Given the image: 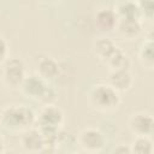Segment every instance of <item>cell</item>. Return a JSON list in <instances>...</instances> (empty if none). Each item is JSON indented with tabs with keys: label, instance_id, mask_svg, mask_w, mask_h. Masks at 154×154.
I'll use <instances>...</instances> for the list:
<instances>
[{
	"label": "cell",
	"instance_id": "9a60e30c",
	"mask_svg": "<svg viewBox=\"0 0 154 154\" xmlns=\"http://www.w3.org/2000/svg\"><path fill=\"white\" fill-rule=\"evenodd\" d=\"M153 40L148 38L147 41L143 42V45L140 48L138 52V59L140 63L142 64V66H144L146 69L152 70L154 66V52H153Z\"/></svg>",
	"mask_w": 154,
	"mask_h": 154
},
{
	"label": "cell",
	"instance_id": "44dd1931",
	"mask_svg": "<svg viewBox=\"0 0 154 154\" xmlns=\"http://www.w3.org/2000/svg\"><path fill=\"white\" fill-rule=\"evenodd\" d=\"M2 153H4V140L0 135V154H2Z\"/></svg>",
	"mask_w": 154,
	"mask_h": 154
},
{
	"label": "cell",
	"instance_id": "7a4b0ae2",
	"mask_svg": "<svg viewBox=\"0 0 154 154\" xmlns=\"http://www.w3.org/2000/svg\"><path fill=\"white\" fill-rule=\"evenodd\" d=\"M88 101L90 106L97 111H113L120 103V93H118L108 83H100L91 88L88 95Z\"/></svg>",
	"mask_w": 154,
	"mask_h": 154
},
{
	"label": "cell",
	"instance_id": "7402d4cb",
	"mask_svg": "<svg viewBox=\"0 0 154 154\" xmlns=\"http://www.w3.org/2000/svg\"><path fill=\"white\" fill-rule=\"evenodd\" d=\"M34 154H49V152L46 150V149H43V150H40V152H37V153H34Z\"/></svg>",
	"mask_w": 154,
	"mask_h": 154
},
{
	"label": "cell",
	"instance_id": "2e32d148",
	"mask_svg": "<svg viewBox=\"0 0 154 154\" xmlns=\"http://www.w3.org/2000/svg\"><path fill=\"white\" fill-rule=\"evenodd\" d=\"M119 18H126V17H135L140 18V10L136 1H120L116 4V7L113 8Z\"/></svg>",
	"mask_w": 154,
	"mask_h": 154
},
{
	"label": "cell",
	"instance_id": "ac0fdd59",
	"mask_svg": "<svg viewBox=\"0 0 154 154\" xmlns=\"http://www.w3.org/2000/svg\"><path fill=\"white\" fill-rule=\"evenodd\" d=\"M138 10H140V17H146V18H152L153 17V10H154V4L150 1H140L137 2Z\"/></svg>",
	"mask_w": 154,
	"mask_h": 154
},
{
	"label": "cell",
	"instance_id": "30bf717a",
	"mask_svg": "<svg viewBox=\"0 0 154 154\" xmlns=\"http://www.w3.org/2000/svg\"><path fill=\"white\" fill-rule=\"evenodd\" d=\"M119 17L112 7H102L95 13V25L101 32H111L116 29Z\"/></svg>",
	"mask_w": 154,
	"mask_h": 154
},
{
	"label": "cell",
	"instance_id": "d6986e66",
	"mask_svg": "<svg viewBox=\"0 0 154 154\" xmlns=\"http://www.w3.org/2000/svg\"><path fill=\"white\" fill-rule=\"evenodd\" d=\"M7 53H8V45L5 41V38L0 36V63H4L7 59Z\"/></svg>",
	"mask_w": 154,
	"mask_h": 154
},
{
	"label": "cell",
	"instance_id": "5bb4252c",
	"mask_svg": "<svg viewBox=\"0 0 154 154\" xmlns=\"http://www.w3.org/2000/svg\"><path fill=\"white\" fill-rule=\"evenodd\" d=\"M93 48H94L95 55L100 60L105 61L118 47L116 46V43L111 38H108V37H100V38H97L94 42V47Z\"/></svg>",
	"mask_w": 154,
	"mask_h": 154
},
{
	"label": "cell",
	"instance_id": "3957f363",
	"mask_svg": "<svg viewBox=\"0 0 154 154\" xmlns=\"http://www.w3.org/2000/svg\"><path fill=\"white\" fill-rule=\"evenodd\" d=\"M36 119L40 125L38 130L43 136L55 135L58 134L59 126L64 123V113L58 106L53 103L45 105Z\"/></svg>",
	"mask_w": 154,
	"mask_h": 154
},
{
	"label": "cell",
	"instance_id": "ba28073f",
	"mask_svg": "<svg viewBox=\"0 0 154 154\" xmlns=\"http://www.w3.org/2000/svg\"><path fill=\"white\" fill-rule=\"evenodd\" d=\"M20 144L26 152L34 154L45 149V138L38 129L30 128L24 130L20 135Z\"/></svg>",
	"mask_w": 154,
	"mask_h": 154
},
{
	"label": "cell",
	"instance_id": "4fadbf2b",
	"mask_svg": "<svg viewBox=\"0 0 154 154\" xmlns=\"http://www.w3.org/2000/svg\"><path fill=\"white\" fill-rule=\"evenodd\" d=\"M111 71L116 70H130L131 66V59L130 57L122 51L120 48H117L105 61H103Z\"/></svg>",
	"mask_w": 154,
	"mask_h": 154
},
{
	"label": "cell",
	"instance_id": "8992f818",
	"mask_svg": "<svg viewBox=\"0 0 154 154\" xmlns=\"http://www.w3.org/2000/svg\"><path fill=\"white\" fill-rule=\"evenodd\" d=\"M48 88H49V84L45 79L38 77L37 75H32V76L25 77V79L23 81L22 85L19 87L20 91L26 97L32 99V100H37V101H42L43 100Z\"/></svg>",
	"mask_w": 154,
	"mask_h": 154
},
{
	"label": "cell",
	"instance_id": "603a6c76",
	"mask_svg": "<svg viewBox=\"0 0 154 154\" xmlns=\"http://www.w3.org/2000/svg\"><path fill=\"white\" fill-rule=\"evenodd\" d=\"M2 154H17L16 152H13V150H7V152H4Z\"/></svg>",
	"mask_w": 154,
	"mask_h": 154
},
{
	"label": "cell",
	"instance_id": "9c48e42d",
	"mask_svg": "<svg viewBox=\"0 0 154 154\" xmlns=\"http://www.w3.org/2000/svg\"><path fill=\"white\" fill-rule=\"evenodd\" d=\"M116 29L122 37L126 40H134L142 32V22L140 18L135 17L119 18Z\"/></svg>",
	"mask_w": 154,
	"mask_h": 154
},
{
	"label": "cell",
	"instance_id": "7c38bea8",
	"mask_svg": "<svg viewBox=\"0 0 154 154\" xmlns=\"http://www.w3.org/2000/svg\"><path fill=\"white\" fill-rule=\"evenodd\" d=\"M36 72L38 77L47 82L48 79H53L59 75L60 67L53 57H42L36 64Z\"/></svg>",
	"mask_w": 154,
	"mask_h": 154
},
{
	"label": "cell",
	"instance_id": "277c9868",
	"mask_svg": "<svg viewBox=\"0 0 154 154\" xmlns=\"http://www.w3.org/2000/svg\"><path fill=\"white\" fill-rule=\"evenodd\" d=\"M1 77L4 84L10 89H17L25 79V65L19 58H7L2 63Z\"/></svg>",
	"mask_w": 154,
	"mask_h": 154
},
{
	"label": "cell",
	"instance_id": "cb8c5ba5",
	"mask_svg": "<svg viewBox=\"0 0 154 154\" xmlns=\"http://www.w3.org/2000/svg\"><path fill=\"white\" fill-rule=\"evenodd\" d=\"M81 154H88V153H81Z\"/></svg>",
	"mask_w": 154,
	"mask_h": 154
},
{
	"label": "cell",
	"instance_id": "ffe728a7",
	"mask_svg": "<svg viewBox=\"0 0 154 154\" xmlns=\"http://www.w3.org/2000/svg\"><path fill=\"white\" fill-rule=\"evenodd\" d=\"M112 154H131L130 147H128L125 144H120V146H118L117 148L113 149Z\"/></svg>",
	"mask_w": 154,
	"mask_h": 154
},
{
	"label": "cell",
	"instance_id": "8fae6325",
	"mask_svg": "<svg viewBox=\"0 0 154 154\" xmlns=\"http://www.w3.org/2000/svg\"><path fill=\"white\" fill-rule=\"evenodd\" d=\"M112 88H114L118 93L128 91L134 84V77L130 70H116L109 71L108 82Z\"/></svg>",
	"mask_w": 154,
	"mask_h": 154
},
{
	"label": "cell",
	"instance_id": "6da1fadb",
	"mask_svg": "<svg viewBox=\"0 0 154 154\" xmlns=\"http://www.w3.org/2000/svg\"><path fill=\"white\" fill-rule=\"evenodd\" d=\"M36 122V114L34 111L24 105H10L5 107L0 113L1 125L12 131L30 129V126Z\"/></svg>",
	"mask_w": 154,
	"mask_h": 154
},
{
	"label": "cell",
	"instance_id": "5b68a950",
	"mask_svg": "<svg viewBox=\"0 0 154 154\" xmlns=\"http://www.w3.org/2000/svg\"><path fill=\"white\" fill-rule=\"evenodd\" d=\"M76 142L84 150V153L95 154L105 147L106 140H105L103 134L99 129L85 128L78 134Z\"/></svg>",
	"mask_w": 154,
	"mask_h": 154
},
{
	"label": "cell",
	"instance_id": "e0dca14e",
	"mask_svg": "<svg viewBox=\"0 0 154 154\" xmlns=\"http://www.w3.org/2000/svg\"><path fill=\"white\" fill-rule=\"evenodd\" d=\"M131 154H153V142L150 137L136 136L130 146Z\"/></svg>",
	"mask_w": 154,
	"mask_h": 154
},
{
	"label": "cell",
	"instance_id": "52a82bcc",
	"mask_svg": "<svg viewBox=\"0 0 154 154\" xmlns=\"http://www.w3.org/2000/svg\"><path fill=\"white\" fill-rule=\"evenodd\" d=\"M129 128L135 136H147L149 137L153 134L154 119L150 113L140 111L131 114L129 119Z\"/></svg>",
	"mask_w": 154,
	"mask_h": 154
}]
</instances>
